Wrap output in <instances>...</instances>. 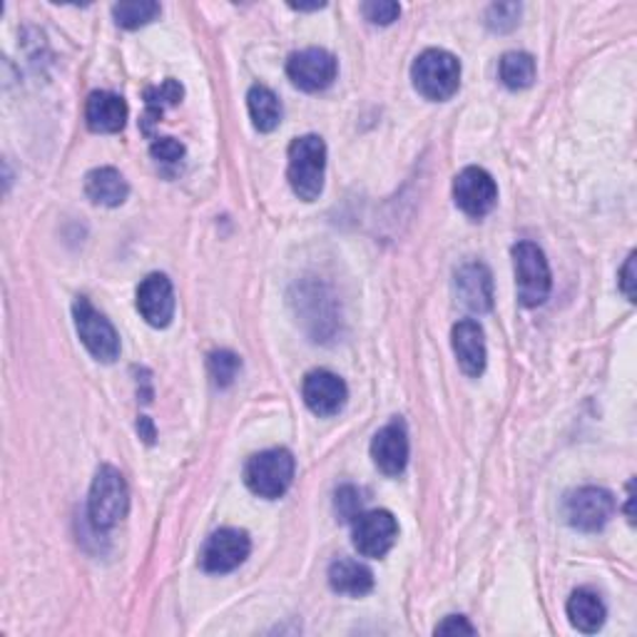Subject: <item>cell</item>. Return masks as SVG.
Masks as SVG:
<instances>
[{"label": "cell", "mask_w": 637, "mask_h": 637, "mask_svg": "<svg viewBox=\"0 0 637 637\" xmlns=\"http://www.w3.org/2000/svg\"><path fill=\"white\" fill-rule=\"evenodd\" d=\"M323 172H327V145L317 135L297 137L289 145L287 177L295 195L305 202L319 199L323 189Z\"/></svg>", "instance_id": "6da1fadb"}, {"label": "cell", "mask_w": 637, "mask_h": 637, "mask_svg": "<svg viewBox=\"0 0 637 637\" xmlns=\"http://www.w3.org/2000/svg\"><path fill=\"white\" fill-rule=\"evenodd\" d=\"M411 80L413 88H417L423 97L433 100V103H443V100H451L459 93L461 63L449 50H423L411 68Z\"/></svg>", "instance_id": "7a4b0ae2"}, {"label": "cell", "mask_w": 637, "mask_h": 637, "mask_svg": "<svg viewBox=\"0 0 637 637\" xmlns=\"http://www.w3.org/2000/svg\"><path fill=\"white\" fill-rule=\"evenodd\" d=\"M291 481H295V456L287 449L261 451L245 466L247 489L259 499H281L289 491Z\"/></svg>", "instance_id": "3957f363"}, {"label": "cell", "mask_w": 637, "mask_h": 637, "mask_svg": "<svg viewBox=\"0 0 637 637\" xmlns=\"http://www.w3.org/2000/svg\"><path fill=\"white\" fill-rule=\"evenodd\" d=\"M130 505V491L123 473L113 466L97 471L88 499V518L97 531H107L125 518Z\"/></svg>", "instance_id": "277c9868"}, {"label": "cell", "mask_w": 637, "mask_h": 637, "mask_svg": "<svg viewBox=\"0 0 637 637\" xmlns=\"http://www.w3.org/2000/svg\"><path fill=\"white\" fill-rule=\"evenodd\" d=\"M515 281H518V299L523 307H541L551 295V267L543 249L533 242H521L513 247Z\"/></svg>", "instance_id": "5b68a950"}, {"label": "cell", "mask_w": 637, "mask_h": 637, "mask_svg": "<svg viewBox=\"0 0 637 637\" xmlns=\"http://www.w3.org/2000/svg\"><path fill=\"white\" fill-rule=\"evenodd\" d=\"M563 513L573 528L595 533L603 531L615 513V499L610 491L598 489V485H585L565 495Z\"/></svg>", "instance_id": "8992f818"}, {"label": "cell", "mask_w": 637, "mask_h": 637, "mask_svg": "<svg viewBox=\"0 0 637 637\" xmlns=\"http://www.w3.org/2000/svg\"><path fill=\"white\" fill-rule=\"evenodd\" d=\"M73 317L78 337L85 343V349L97 361L113 363L120 357V337L113 323L100 315L85 297H80L73 305Z\"/></svg>", "instance_id": "52a82bcc"}, {"label": "cell", "mask_w": 637, "mask_h": 637, "mask_svg": "<svg viewBox=\"0 0 637 637\" xmlns=\"http://www.w3.org/2000/svg\"><path fill=\"white\" fill-rule=\"evenodd\" d=\"M353 548L363 558H383L399 538V523L389 511H367L353 518Z\"/></svg>", "instance_id": "ba28073f"}, {"label": "cell", "mask_w": 637, "mask_h": 637, "mask_svg": "<svg viewBox=\"0 0 637 637\" xmlns=\"http://www.w3.org/2000/svg\"><path fill=\"white\" fill-rule=\"evenodd\" d=\"M339 63L329 50L323 48H307L299 50L289 58L287 63V75L291 83L305 93H319V90H327L333 80H337Z\"/></svg>", "instance_id": "9c48e42d"}, {"label": "cell", "mask_w": 637, "mask_h": 637, "mask_svg": "<svg viewBox=\"0 0 637 637\" xmlns=\"http://www.w3.org/2000/svg\"><path fill=\"white\" fill-rule=\"evenodd\" d=\"M251 541L245 531L222 528L212 533L202 548V568L207 573H232L249 558Z\"/></svg>", "instance_id": "30bf717a"}, {"label": "cell", "mask_w": 637, "mask_h": 637, "mask_svg": "<svg viewBox=\"0 0 637 637\" xmlns=\"http://www.w3.org/2000/svg\"><path fill=\"white\" fill-rule=\"evenodd\" d=\"M453 199H456L461 212H466L473 219H481L499 202V185L485 169L466 167L453 182Z\"/></svg>", "instance_id": "8fae6325"}, {"label": "cell", "mask_w": 637, "mask_h": 637, "mask_svg": "<svg viewBox=\"0 0 637 637\" xmlns=\"http://www.w3.org/2000/svg\"><path fill=\"white\" fill-rule=\"evenodd\" d=\"M301 397H305V403L311 413H317L321 419H329L337 417V413L347 407L349 389L337 373H331L327 369H315L307 373L305 383H301Z\"/></svg>", "instance_id": "7c38bea8"}, {"label": "cell", "mask_w": 637, "mask_h": 637, "mask_svg": "<svg viewBox=\"0 0 637 637\" xmlns=\"http://www.w3.org/2000/svg\"><path fill=\"white\" fill-rule=\"evenodd\" d=\"M371 459L387 476H401L409 463V433L403 421H391L371 441Z\"/></svg>", "instance_id": "4fadbf2b"}, {"label": "cell", "mask_w": 637, "mask_h": 637, "mask_svg": "<svg viewBox=\"0 0 637 637\" xmlns=\"http://www.w3.org/2000/svg\"><path fill=\"white\" fill-rule=\"evenodd\" d=\"M137 309L143 319L155 329L169 327L175 317V289L165 275H150L137 289Z\"/></svg>", "instance_id": "5bb4252c"}, {"label": "cell", "mask_w": 637, "mask_h": 637, "mask_svg": "<svg viewBox=\"0 0 637 637\" xmlns=\"http://www.w3.org/2000/svg\"><path fill=\"white\" fill-rule=\"evenodd\" d=\"M456 291L461 305L473 315H483L493 307V279L491 271L481 261H471L456 271Z\"/></svg>", "instance_id": "9a60e30c"}, {"label": "cell", "mask_w": 637, "mask_h": 637, "mask_svg": "<svg viewBox=\"0 0 637 637\" xmlns=\"http://www.w3.org/2000/svg\"><path fill=\"white\" fill-rule=\"evenodd\" d=\"M453 351H456L459 367L466 377L479 379L485 371V337L479 321L463 319L451 331Z\"/></svg>", "instance_id": "2e32d148"}, {"label": "cell", "mask_w": 637, "mask_h": 637, "mask_svg": "<svg viewBox=\"0 0 637 637\" xmlns=\"http://www.w3.org/2000/svg\"><path fill=\"white\" fill-rule=\"evenodd\" d=\"M85 120L88 127L93 133H120L127 123V103L115 93H107V90H100L88 97L85 105Z\"/></svg>", "instance_id": "e0dca14e"}, {"label": "cell", "mask_w": 637, "mask_h": 637, "mask_svg": "<svg viewBox=\"0 0 637 637\" xmlns=\"http://www.w3.org/2000/svg\"><path fill=\"white\" fill-rule=\"evenodd\" d=\"M565 610H568L573 628L581 633H588V635L598 633L605 625V618H608V608H605L603 598L590 588L575 590L568 598Z\"/></svg>", "instance_id": "ac0fdd59"}, {"label": "cell", "mask_w": 637, "mask_h": 637, "mask_svg": "<svg viewBox=\"0 0 637 637\" xmlns=\"http://www.w3.org/2000/svg\"><path fill=\"white\" fill-rule=\"evenodd\" d=\"M85 195L103 207H120L130 195L127 179L115 167H97L88 172Z\"/></svg>", "instance_id": "d6986e66"}, {"label": "cell", "mask_w": 637, "mask_h": 637, "mask_svg": "<svg viewBox=\"0 0 637 637\" xmlns=\"http://www.w3.org/2000/svg\"><path fill=\"white\" fill-rule=\"evenodd\" d=\"M329 585L333 593L361 598V595H369L373 590V573L359 561L339 558L329 568Z\"/></svg>", "instance_id": "ffe728a7"}, {"label": "cell", "mask_w": 637, "mask_h": 637, "mask_svg": "<svg viewBox=\"0 0 637 637\" xmlns=\"http://www.w3.org/2000/svg\"><path fill=\"white\" fill-rule=\"evenodd\" d=\"M249 117L259 133H271L281 123V103L279 97L265 85H255L247 95Z\"/></svg>", "instance_id": "44dd1931"}, {"label": "cell", "mask_w": 637, "mask_h": 637, "mask_svg": "<svg viewBox=\"0 0 637 637\" xmlns=\"http://www.w3.org/2000/svg\"><path fill=\"white\" fill-rule=\"evenodd\" d=\"M499 75H501V83L511 90L531 88L535 80V60L528 53L513 50V53H505L501 58Z\"/></svg>", "instance_id": "7402d4cb"}, {"label": "cell", "mask_w": 637, "mask_h": 637, "mask_svg": "<svg viewBox=\"0 0 637 637\" xmlns=\"http://www.w3.org/2000/svg\"><path fill=\"white\" fill-rule=\"evenodd\" d=\"M182 95H185V90H182L177 80H165L162 85L145 90V105H147L145 117H143L145 133H150V127H153V123H157L167 107L179 103Z\"/></svg>", "instance_id": "603a6c76"}, {"label": "cell", "mask_w": 637, "mask_h": 637, "mask_svg": "<svg viewBox=\"0 0 637 637\" xmlns=\"http://www.w3.org/2000/svg\"><path fill=\"white\" fill-rule=\"evenodd\" d=\"M113 16H115V23L120 28L135 30V28H143L147 23H153V20L160 16V6L153 3V0H137V3H120V6L113 8Z\"/></svg>", "instance_id": "cb8c5ba5"}, {"label": "cell", "mask_w": 637, "mask_h": 637, "mask_svg": "<svg viewBox=\"0 0 637 637\" xmlns=\"http://www.w3.org/2000/svg\"><path fill=\"white\" fill-rule=\"evenodd\" d=\"M242 369V361L237 353L232 351H217L209 357V377L215 381V387L227 389L232 381L237 379V373Z\"/></svg>", "instance_id": "d4e9b609"}, {"label": "cell", "mask_w": 637, "mask_h": 637, "mask_svg": "<svg viewBox=\"0 0 637 637\" xmlns=\"http://www.w3.org/2000/svg\"><path fill=\"white\" fill-rule=\"evenodd\" d=\"M521 18V6L515 3H499L489 8V16H485V23H489L491 30H499V33H505V30H513L518 25Z\"/></svg>", "instance_id": "484cf974"}, {"label": "cell", "mask_w": 637, "mask_h": 637, "mask_svg": "<svg viewBox=\"0 0 637 637\" xmlns=\"http://www.w3.org/2000/svg\"><path fill=\"white\" fill-rule=\"evenodd\" d=\"M361 13L373 25H391L393 20H399L401 8L391 0H369V3L361 6Z\"/></svg>", "instance_id": "4316f807"}, {"label": "cell", "mask_w": 637, "mask_h": 637, "mask_svg": "<svg viewBox=\"0 0 637 637\" xmlns=\"http://www.w3.org/2000/svg\"><path fill=\"white\" fill-rule=\"evenodd\" d=\"M361 505H363L361 491L353 489V485H343V489L337 491V513L341 515V521L353 523V518L363 513Z\"/></svg>", "instance_id": "83f0119b"}, {"label": "cell", "mask_w": 637, "mask_h": 637, "mask_svg": "<svg viewBox=\"0 0 637 637\" xmlns=\"http://www.w3.org/2000/svg\"><path fill=\"white\" fill-rule=\"evenodd\" d=\"M150 153H153V157L162 162V165H177V162L185 157V145L175 137H160L155 140L153 147H150Z\"/></svg>", "instance_id": "f1b7e54d"}, {"label": "cell", "mask_w": 637, "mask_h": 637, "mask_svg": "<svg viewBox=\"0 0 637 637\" xmlns=\"http://www.w3.org/2000/svg\"><path fill=\"white\" fill-rule=\"evenodd\" d=\"M473 633H476V628L466 623V618H456V615H451V618L443 620L436 628V635H473Z\"/></svg>", "instance_id": "f546056e"}, {"label": "cell", "mask_w": 637, "mask_h": 637, "mask_svg": "<svg viewBox=\"0 0 637 637\" xmlns=\"http://www.w3.org/2000/svg\"><path fill=\"white\" fill-rule=\"evenodd\" d=\"M620 289L625 297L635 301V255H630L628 261H625L623 275H620Z\"/></svg>", "instance_id": "4dcf8cb0"}, {"label": "cell", "mask_w": 637, "mask_h": 637, "mask_svg": "<svg viewBox=\"0 0 637 637\" xmlns=\"http://www.w3.org/2000/svg\"><path fill=\"white\" fill-rule=\"evenodd\" d=\"M137 431L143 433V436H145V441H147V443H153V441H155V429H153V423H150V419H147V417L140 419V423H137Z\"/></svg>", "instance_id": "1f68e13d"}]
</instances>
